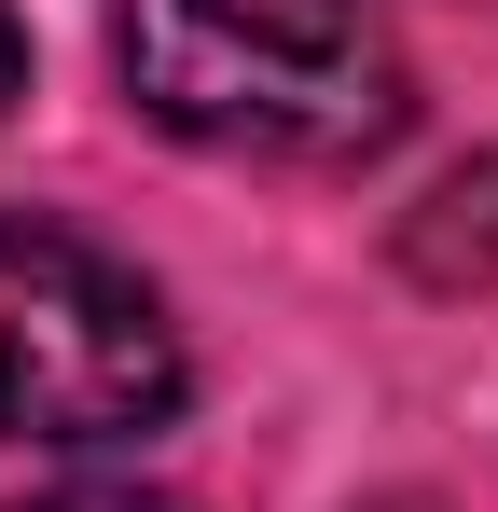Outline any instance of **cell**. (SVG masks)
<instances>
[{
    "instance_id": "obj_1",
    "label": "cell",
    "mask_w": 498,
    "mask_h": 512,
    "mask_svg": "<svg viewBox=\"0 0 498 512\" xmlns=\"http://www.w3.org/2000/svg\"><path fill=\"white\" fill-rule=\"evenodd\" d=\"M111 70L166 139L249 167H374L415 125V84L374 28L277 14V0H125Z\"/></svg>"
},
{
    "instance_id": "obj_2",
    "label": "cell",
    "mask_w": 498,
    "mask_h": 512,
    "mask_svg": "<svg viewBox=\"0 0 498 512\" xmlns=\"http://www.w3.org/2000/svg\"><path fill=\"white\" fill-rule=\"evenodd\" d=\"M194 360L153 277L70 222L0 208V443H139L180 416Z\"/></svg>"
},
{
    "instance_id": "obj_3",
    "label": "cell",
    "mask_w": 498,
    "mask_h": 512,
    "mask_svg": "<svg viewBox=\"0 0 498 512\" xmlns=\"http://www.w3.org/2000/svg\"><path fill=\"white\" fill-rule=\"evenodd\" d=\"M28 512H180V499H139V485H70V499H28Z\"/></svg>"
},
{
    "instance_id": "obj_4",
    "label": "cell",
    "mask_w": 498,
    "mask_h": 512,
    "mask_svg": "<svg viewBox=\"0 0 498 512\" xmlns=\"http://www.w3.org/2000/svg\"><path fill=\"white\" fill-rule=\"evenodd\" d=\"M14 97H28V28L0 14V111H14Z\"/></svg>"
}]
</instances>
